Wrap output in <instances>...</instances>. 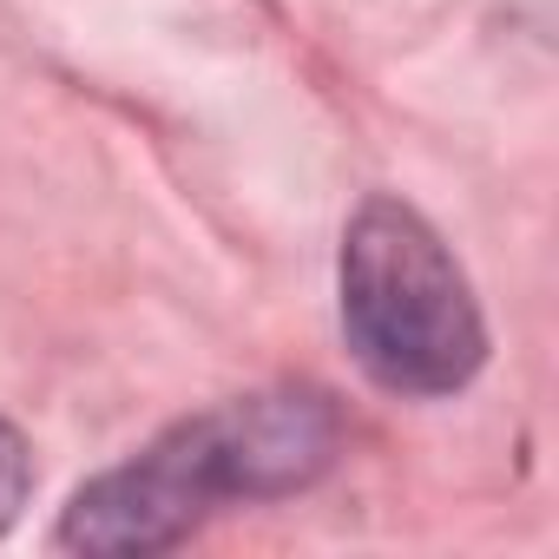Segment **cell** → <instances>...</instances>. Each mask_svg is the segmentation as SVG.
<instances>
[{
    "instance_id": "cell-2",
    "label": "cell",
    "mask_w": 559,
    "mask_h": 559,
    "mask_svg": "<svg viewBox=\"0 0 559 559\" xmlns=\"http://www.w3.org/2000/svg\"><path fill=\"white\" fill-rule=\"evenodd\" d=\"M343 336L395 395H454L487 362V323L454 250L395 198H369L343 230Z\"/></svg>"
},
{
    "instance_id": "cell-1",
    "label": "cell",
    "mask_w": 559,
    "mask_h": 559,
    "mask_svg": "<svg viewBox=\"0 0 559 559\" xmlns=\"http://www.w3.org/2000/svg\"><path fill=\"white\" fill-rule=\"evenodd\" d=\"M343 421L317 389H263L165 428L145 454L73 493L67 552H165L224 500H276L336 461Z\"/></svg>"
},
{
    "instance_id": "cell-3",
    "label": "cell",
    "mask_w": 559,
    "mask_h": 559,
    "mask_svg": "<svg viewBox=\"0 0 559 559\" xmlns=\"http://www.w3.org/2000/svg\"><path fill=\"white\" fill-rule=\"evenodd\" d=\"M27 487H34V448L14 421H0V533H8L27 507Z\"/></svg>"
}]
</instances>
